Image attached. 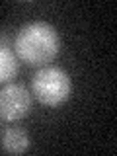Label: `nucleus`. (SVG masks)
I'll return each mask as SVG.
<instances>
[{"label": "nucleus", "mask_w": 117, "mask_h": 156, "mask_svg": "<svg viewBox=\"0 0 117 156\" xmlns=\"http://www.w3.org/2000/svg\"><path fill=\"white\" fill-rule=\"evenodd\" d=\"M31 109V94L23 84L10 82L0 90V119L18 121Z\"/></svg>", "instance_id": "7ed1b4c3"}, {"label": "nucleus", "mask_w": 117, "mask_h": 156, "mask_svg": "<svg viewBox=\"0 0 117 156\" xmlns=\"http://www.w3.org/2000/svg\"><path fill=\"white\" fill-rule=\"evenodd\" d=\"M16 55L29 66H45L57 57L61 49L58 31L47 22H31L26 23L18 31L16 41Z\"/></svg>", "instance_id": "f257e3e1"}, {"label": "nucleus", "mask_w": 117, "mask_h": 156, "mask_svg": "<svg viewBox=\"0 0 117 156\" xmlns=\"http://www.w3.org/2000/svg\"><path fill=\"white\" fill-rule=\"evenodd\" d=\"M2 146L6 152L20 154L29 148V136L22 127H8L2 135Z\"/></svg>", "instance_id": "20e7f679"}, {"label": "nucleus", "mask_w": 117, "mask_h": 156, "mask_svg": "<svg viewBox=\"0 0 117 156\" xmlns=\"http://www.w3.org/2000/svg\"><path fill=\"white\" fill-rule=\"evenodd\" d=\"M31 90L33 96L43 105L49 107L61 105L70 98V90H72L70 76L61 66L45 65L35 72V76L31 80Z\"/></svg>", "instance_id": "f03ea898"}, {"label": "nucleus", "mask_w": 117, "mask_h": 156, "mask_svg": "<svg viewBox=\"0 0 117 156\" xmlns=\"http://www.w3.org/2000/svg\"><path fill=\"white\" fill-rule=\"evenodd\" d=\"M20 70L18 55L10 47L0 45V84H10Z\"/></svg>", "instance_id": "39448f33"}]
</instances>
